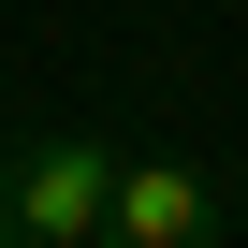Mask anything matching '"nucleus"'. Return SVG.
Returning <instances> with one entry per match:
<instances>
[{
    "instance_id": "f257e3e1",
    "label": "nucleus",
    "mask_w": 248,
    "mask_h": 248,
    "mask_svg": "<svg viewBox=\"0 0 248 248\" xmlns=\"http://www.w3.org/2000/svg\"><path fill=\"white\" fill-rule=\"evenodd\" d=\"M117 132H44V146H15L0 161V248H102V219H117Z\"/></svg>"
},
{
    "instance_id": "f03ea898",
    "label": "nucleus",
    "mask_w": 248,
    "mask_h": 248,
    "mask_svg": "<svg viewBox=\"0 0 248 248\" xmlns=\"http://www.w3.org/2000/svg\"><path fill=\"white\" fill-rule=\"evenodd\" d=\"M219 233V190L175 161V146H132L117 161V219H102V248H204Z\"/></svg>"
}]
</instances>
